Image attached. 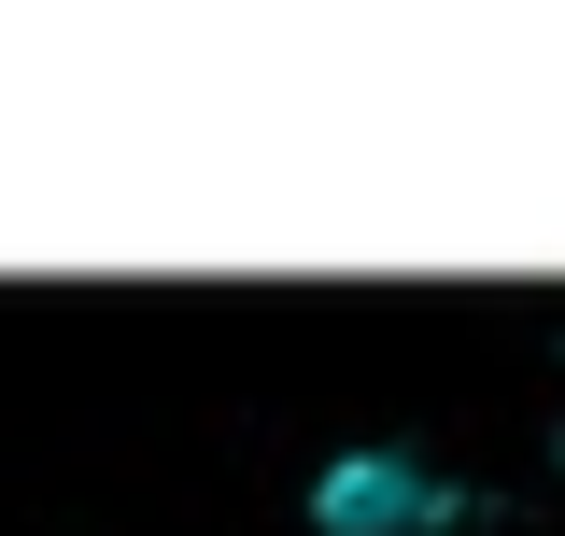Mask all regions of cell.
<instances>
[{
    "instance_id": "cell-1",
    "label": "cell",
    "mask_w": 565,
    "mask_h": 536,
    "mask_svg": "<svg viewBox=\"0 0 565 536\" xmlns=\"http://www.w3.org/2000/svg\"><path fill=\"white\" fill-rule=\"evenodd\" d=\"M311 523L326 536H438L452 523V480H424L411 452H340L311 480Z\"/></svg>"
}]
</instances>
